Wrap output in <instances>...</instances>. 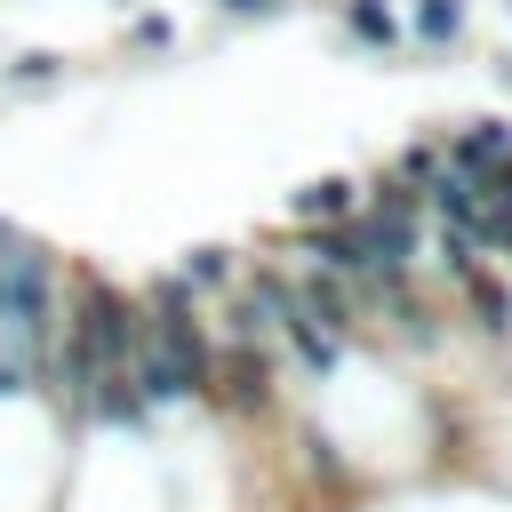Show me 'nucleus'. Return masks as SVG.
Returning <instances> with one entry per match:
<instances>
[{"mask_svg":"<svg viewBox=\"0 0 512 512\" xmlns=\"http://www.w3.org/2000/svg\"><path fill=\"white\" fill-rule=\"evenodd\" d=\"M0 328H8L24 352L48 344V272H40V256L16 248V240H0Z\"/></svg>","mask_w":512,"mask_h":512,"instance_id":"f257e3e1","label":"nucleus"},{"mask_svg":"<svg viewBox=\"0 0 512 512\" xmlns=\"http://www.w3.org/2000/svg\"><path fill=\"white\" fill-rule=\"evenodd\" d=\"M440 152H448V168H456V176L496 184V176H512V120H464Z\"/></svg>","mask_w":512,"mask_h":512,"instance_id":"f03ea898","label":"nucleus"},{"mask_svg":"<svg viewBox=\"0 0 512 512\" xmlns=\"http://www.w3.org/2000/svg\"><path fill=\"white\" fill-rule=\"evenodd\" d=\"M456 296H464V328H472V336L512 344V280H504L496 264H480V272H472Z\"/></svg>","mask_w":512,"mask_h":512,"instance_id":"7ed1b4c3","label":"nucleus"},{"mask_svg":"<svg viewBox=\"0 0 512 512\" xmlns=\"http://www.w3.org/2000/svg\"><path fill=\"white\" fill-rule=\"evenodd\" d=\"M464 32V0H416V40L424 48H448Z\"/></svg>","mask_w":512,"mask_h":512,"instance_id":"20e7f679","label":"nucleus"}]
</instances>
